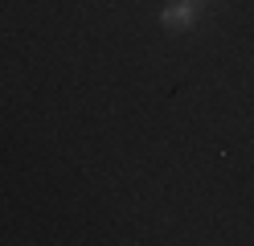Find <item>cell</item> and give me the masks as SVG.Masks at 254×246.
Wrapping results in <instances>:
<instances>
[{"instance_id":"1","label":"cell","mask_w":254,"mask_h":246,"mask_svg":"<svg viewBox=\"0 0 254 246\" xmlns=\"http://www.w3.org/2000/svg\"><path fill=\"white\" fill-rule=\"evenodd\" d=\"M197 21H201V8L193 0H164L160 4V25L168 33H189V29H197Z\"/></svg>"},{"instance_id":"2","label":"cell","mask_w":254,"mask_h":246,"mask_svg":"<svg viewBox=\"0 0 254 246\" xmlns=\"http://www.w3.org/2000/svg\"><path fill=\"white\" fill-rule=\"evenodd\" d=\"M193 4H197V8H205V4H209V0H193Z\"/></svg>"}]
</instances>
